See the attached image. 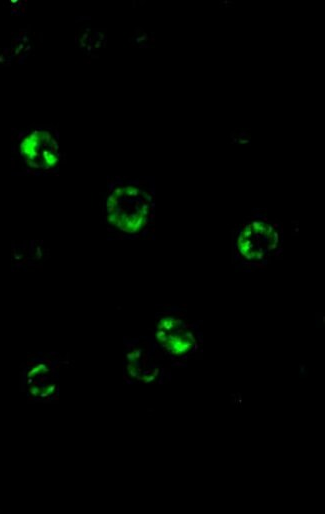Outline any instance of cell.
Returning a JSON list of instances; mask_svg holds the SVG:
<instances>
[{"mask_svg": "<svg viewBox=\"0 0 325 514\" xmlns=\"http://www.w3.org/2000/svg\"><path fill=\"white\" fill-rule=\"evenodd\" d=\"M15 154L24 167L35 173H53L61 163V148L52 129L34 127L21 131Z\"/></svg>", "mask_w": 325, "mask_h": 514, "instance_id": "3957f363", "label": "cell"}, {"mask_svg": "<svg viewBox=\"0 0 325 514\" xmlns=\"http://www.w3.org/2000/svg\"><path fill=\"white\" fill-rule=\"evenodd\" d=\"M104 219L107 232L113 238H147L154 224L152 186L141 179H114L105 196Z\"/></svg>", "mask_w": 325, "mask_h": 514, "instance_id": "6da1fadb", "label": "cell"}, {"mask_svg": "<svg viewBox=\"0 0 325 514\" xmlns=\"http://www.w3.org/2000/svg\"><path fill=\"white\" fill-rule=\"evenodd\" d=\"M283 242L280 223L263 215L251 216L233 233V263L242 270L264 268L279 256Z\"/></svg>", "mask_w": 325, "mask_h": 514, "instance_id": "7a4b0ae2", "label": "cell"}, {"mask_svg": "<svg viewBox=\"0 0 325 514\" xmlns=\"http://www.w3.org/2000/svg\"><path fill=\"white\" fill-rule=\"evenodd\" d=\"M187 325L172 316L163 317L158 322L156 336L159 342L172 354L186 353L194 346V338Z\"/></svg>", "mask_w": 325, "mask_h": 514, "instance_id": "277c9868", "label": "cell"}]
</instances>
